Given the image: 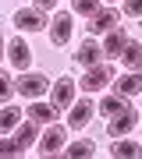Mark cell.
Listing matches in <instances>:
<instances>
[{
  "mask_svg": "<svg viewBox=\"0 0 142 159\" xmlns=\"http://www.w3.org/2000/svg\"><path fill=\"white\" fill-rule=\"evenodd\" d=\"M14 29H25V32H43V29H50L46 11H39V7H22V11H14Z\"/></svg>",
  "mask_w": 142,
  "mask_h": 159,
  "instance_id": "6da1fadb",
  "label": "cell"
},
{
  "mask_svg": "<svg viewBox=\"0 0 142 159\" xmlns=\"http://www.w3.org/2000/svg\"><path fill=\"white\" fill-rule=\"evenodd\" d=\"M14 89L22 92L25 99H39L46 89H50V81H46V74H39V71H25L22 78L14 81Z\"/></svg>",
  "mask_w": 142,
  "mask_h": 159,
  "instance_id": "7a4b0ae2",
  "label": "cell"
},
{
  "mask_svg": "<svg viewBox=\"0 0 142 159\" xmlns=\"http://www.w3.org/2000/svg\"><path fill=\"white\" fill-rule=\"evenodd\" d=\"M64 145H68V127H46L39 138V156H61Z\"/></svg>",
  "mask_w": 142,
  "mask_h": 159,
  "instance_id": "3957f363",
  "label": "cell"
},
{
  "mask_svg": "<svg viewBox=\"0 0 142 159\" xmlns=\"http://www.w3.org/2000/svg\"><path fill=\"white\" fill-rule=\"evenodd\" d=\"M71 32H75L71 11L53 14V21H50V43H53V46H68V43H71Z\"/></svg>",
  "mask_w": 142,
  "mask_h": 159,
  "instance_id": "277c9868",
  "label": "cell"
},
{
  "mask_svg": "<svg viewBox=\"0 0 142 159\" xmlns=\"http://www.w3.org/2000/svg\"><path fill=\"white\" fill-rule=\"evenodd\" d=\"M135 124H139V113L128 106V110H121V113H114V117H110L107 134H110V138H128L131 131H135Z\"/></svg>",
  "mask_w": 142,
  "mask_h": 159,
  "instance_id": "5b68a950",
  "label": "cell"
},
{
  "mask_svg": "<svg viewBox=\"0 0 142 159\" xmlns=\"http://www.w3.org/2000/svg\"><path fill=\"white\" fill-rule=\"evenodd\" d=\"M110 78H114V71L107 67V64H96V67H85V78L78 81V85L85 92H100V89L110 85Z\"/></svg>",
  "mask_w": 142,
  "mask_h": 159,
  "instance_id": "8992f818",
  "label": "cell"
},
{
  "mask_svg": "<svg viewBox=\"0 0 142 159\" xmlns=\"http://www.w3.org/2000/svg\"><path fill=\"white\" fill-rule=\"evenodd\" d=\"M53 96H50V102L57 110H71V102H75V81H71V74H64L61 81H53Z\"/></svg>",
  "mask_w": 142,
  "mask_h": 159,
  "instance_id": "52a82bcc",
  "label": "cell"
},
{
  "mask_svg": "<svg viewBox=\"0 0 142 159\" xmlns=\"http://www.w3.org/2000/svg\"><path fill=\"white\" fill-rule=\"evenodd\" d=\"M7 60L14 64V71H28V64H32V50H28L25 39H11L7 43Z\"/></svg>",
  "mask_w": 142,
  "mask_h": 159,
  "instance_id": "ba28073f",
  "label": "cell"
},
{
  "mask_svg": "<svg viewBox=\"0 0 142 159\" xmlns=\"http://www.w3.org/2000/svg\"><path fill=\"white\" fill-rule=\"evenodd\" d=\"M92 113H96V106H92L89 99H78V102H71V113H68V124H71V131H82V127L92 120Z\"/></svg>",
  "mask_w": 142,
  "mask_h": 159,
  "instance_id": "9c48e42d",
  "label": "cell"
},
{
  "mask_svg": "<svg viewBox=\"0 0 142 159\" xmlns=\"http://www.w3.org/2000/svg\"><path fill=\"white\" fill-rule=\"evenodd\" d=\"M117 18H121V14L114 11V7H100V11L89 18V32H92V35H100V32H110L114 25H117Z\"/></svg>",
  "mask_w": 142,
  "mask_h": 159,
  "instance_id": "30bf717a",
  "label": "cell"
},
{
  "mask_svg": "<svg viewBox=\"0 0 142 159\" xmlns=\"http://www.w3.org/2000/svg\"><path fill=\"white\" fill-rule=\"evenodd\" d=\"M125 43H128V32L114 25L110 32H103V46H100V50H103V57H117V53H121V46H125Z\"/></svg>",
  "mask_w": 142,
  "mask_h": 159,
  "instance_id": "8fae6325",
  "label": "cell"
},
{
  "mask_svg": "<svg viewBox=\"0 0 142 159\" xmlns=\"http://www.w3.org/2000/svg\"><path fill=\"white\" fill-rule=\"evenodd\" d=\"M114 92H117V96H125V99L139 96V92H142V74H135V71H125V74L117 78V85H114Z\"/></svg>",
  "mask_w": 142,
  "mask_h": 159,
  "instance_id": "7c38bea8",
  "label": "cell"
},
{
  "mask_svg": "<svg viewBox=\"0 0 142 159\" xmlns=\"http://www.w3.org/2000/svg\"><path fill=\"white\" fill-rule=\"evenodd\" d=\"M28 113V120H36V124H50V120L61 113V110L53 106V102H43V99H32V106L25 110Z\"/></svg>",
  "mask_w": 142,
  "mask_h": 159,
  "instance_id": "4fadbf2b",
  "label": "cell"
},
{
  "mask_svg": "<svg viewBox=\"0 0 142 159\" xmlns=\"http://www.w3.org/2000/svg\"><path fill=\"white\" fill-rule=\"evenodd\" d=\"M100 57H103L100 43H96V39H85V43L78 46V57H75V60H78L82 67H96V64H100Z\"/></svg>",
  "mask_w": 142,
  "mask_h": 159,
  "instance_id": "5bb4252c",
  "label": "cell"
},
{
  "mask_svg": "<svg viewBox=\"0 0 142 159\" xmlns=\"http://www.w3.org/2000/svg\"><path fill=\"white\" fill-rule=\"evenodd\" d=\"M121 60H125V67L128 71H135V67H142V43H135V39H128L125 46H121V53H117Z\"/></svg>",
  "mask_w": 142,
  "mask_h": 159,
  "instance_id": "9a60e30c",
  "label": "cell"
},
{
  "mask_svg": "<svg viewBox=\"0 0 142 159\" xmlns=\"http://www.w3.org/2000/svg\"><path fill=\"white\" fill-rule=\"evenodd\" d=\"M14 138H18L25 148L36 145V142H39V124H36V120H22V124L14 127Z\"/></svg>",
  "mask_w": 142,
  "mask_h": 159,
  "instance_id": "2e32d148",
  "label": "cell"
},
{
  "mask_svg": "<svg viewBox=\"0 0 142 159\" xmlns=\"http://www.w3.org/2000/svg\"><path fill=\"white\" fill-rule=\"evenodd\" d=\"M22 113L25 110H18V106H4L0 110V134H11V131L22 124Z\"/></svg>",
  "mask_w": 142,
  "mask_h": 159,
  "instance_id": "e0dca14e",
  "label": "cell"
},
{
  "mask_svg": "<svg viewBox=\"0 0 142 159\" xmlns=\"http://www.w3.org/2000/svg\"><path fill=\"white\" fill-rule=\"evenodd\" d=\"M64 156H71V159L96 156V145H92V142H68V145H64Z\"/></svg>",
  "mask_w": 142,
  "mask_h": 159,
  "instance_id": "ac0fdd59",
  "label": "cell"
},
{
  "mask_svg": "<svg viewBox=\"0 0 142 159\" xmlns=\"http://www.w3.org/2000/svg\"><path fill=\"white\" fill-rule=\"evenodd\" d=\"M121 110H128V102H125V96H117V92H114V96H107V99L100 102V113H107V117L121 113Z\"/></svg>",
  "mask_w": 142,
  "mask_h": 159,
  "instance_id": "d6986e66",
  "label": "cell"
},
{
  "mask_svg": "<svg viewBox=\"0 0 142 159\" xmlns=\"http://www.w3.org/2000/svg\"><path fill=\"white\" fill-rule=\"evenodd\" d=\"M71 11L82 14V18H92V14L100 11V0H71Z\"/></svg>",
  "mask_w": 142,
  "mask_h": 159,
  "instance_id": "ffe728a7",
  "label": "cell"
},
{
  "mask_svg": "<svg viewBox=\"0 0 142 159\" xmlns=\"http://www.w3.org/2000/svg\"><path fill=\"white\" fill-rule=\"evenodd\" d=\"M22 152H25V145L18 138H7V134L0 138V156H22Z\"/></svg>",
  "mask_w": 142,
  "mask_h": 159,
  "instance_id": "44dd1931",
  "label": "cell"
},
{
  "mask_svg": "<svg viewBox=\"0 0 142 159\" xmlns=\"http://www.w3.org/2000/svg\"><path fill=\"white\" fill-rule=\"evenodd\" d=\"M114 156H121V159H131V156H142V145H135V142H117L114 145Z\"/></svg>",
  "mask_w": 142,
  "mask_h": 159,
  "instance_id": "7402d4cb",
  "label": "cell"
},
{
  "mask_svg": "<svg viewBox=\"0 0 142 159\" xmlns=\"http://www.w3.org/2000/svg\"><path fill=\"white\" fill-rule=\"evenodd\" d=\"M14 92H18V89L11 85V74H7V71H0V102H7Z\"/></svg>",
  "mask_w": 142,
  "mask_h": 159,
  "instance_id": "603a6c76",
  "label": "cell"
},
{
  "mask_svg": "<svg viewBox=\"0 0 142 159\" xmlns=\"http://www.w3.org/2000/svg\"><path fill=\"white\" fill-rule=\"evenodd\" d=\"M128 18H142V0H125V7H121Z\"/></svg>",
  "mask_w": 142,
  "mask_h": 159,
  "instance_id": "cb8c5ba5",
  "label": "cell"
},
{
  "mask_svg": "<svg viewBox=\"0 0 142 159\" xmlns=\"http://www.w3.org/2000/svg\"><path fill=\"white\" fill-rule=\"evenodd\" d=\"M32 7H39V11H46V14H50L53 11V7H57V0H36V4Z\"/></svg>",
  "mask_w": 142,
  "mask_h": 159,
  "instance_id": "d4e9b609",
  "label": "cell"
},
{
  "mask_svg": "<svg viewBox=\"0 0 142 159\" xmlns=\"http://www.w3.org/2000/svg\"><path fill=\"white\" fill-rule=\"evenodd\" d=\"M0 60H4V35H0Z\"/></svg>",
  "mask_w": 142,
  "mask_h": 159,
  "instance_id": "484cf974",
  "label": "cell"
},
{
  "mask_svg": "<svg viewBox=\"0 0 142 159\" xmlns=\"http://www.w3.org/2000/svg\"><path fill=\"white\" fill-rule=\"evenodd\" d=\"M139 74H142V71H139Z\"/></svg>",
  "mask_w": 142,
  "mask_h": 159,
  "instance_id": "4316f807",
  "label": "cell"
}]
</instances>
